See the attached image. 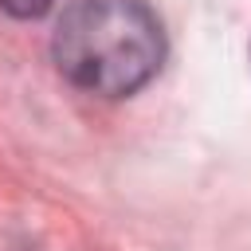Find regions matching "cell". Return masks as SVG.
Wrapping results in <instances>:
<instances>
[{
	"label": "cell",
	"instance_id": "6da1fadb",
	"mask_svg": "<svg viewBox=\"0 0 251 251\" xmlns=\"http://www.w3.org/2000/svg\"><path fill=\"white\" fill-rule=\"evenodd\" d=\"M59 75L98 98L141 90L165 59V31L145 0H75L51 35Z\"/></svg>",
	"mask_w": 251,
	"mask_h": 251
},
{
	"label": "cell",
	"instance_id": "7a4b0ae2",
	"mask_svg": "<svg viewBox=\"0 0 251 251\" xmlns=\"http://www.w3.org/2000/svg\"><path fill=\"white\" fill-rule=\"evenodd\" d=\"M51 4L55 0H0V8L8 16H16V20H35V16L51 12Z\"/></svg>",
	"mask_w": 251,
	"mask_h": 251
}]
</instances>
